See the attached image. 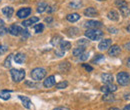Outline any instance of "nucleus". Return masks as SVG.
I'll list each match as a JSON object with an SVG mask.
<instances>
[{
  "instance_id": "nucleus-34",
  "label": "nucleus",
  "mask_w": 130,
  "mask_h": 110,
  "mask_svg": "<svg viewBox=\"0 0 130 110\" xmlns=\"http://www.w3.org/2000/svg\"><path fill=\"white\" fill-rule=\"evenodd\" d=\"M115 4L118 6V7H122V6H125V5H128L127 2L125 0H116Z\"/></svg>"
},
{
  "instance_id": "nucleus-28",
  "label": "nucleus",
  "mask_w": 130,
  "mask_h": 110,
  "mask_svg": "<svg viewBox=\"0 0 130 110\" xmlns=\"http://www.w3.org/2000/svg\"><path fill=\"white\" fill-rule=\"evenodd\" d=\"M119 9H120L121 14L124 16V17H126V16L128 15V12H129V10H128V5H125V6L119 7Z\"/></svg>"
},
{
  "instance_id": "nucleus-27",
  "label": "nucleus",
  "mask_w": 130,
  "mask_h": 110,
  "mask_svg": "<svg viewBox=\"0 0 130 110\" xmlns=\"http://www.w3.org/2000/svg\"><path fill=\"white\" fill-rule=\"evenodd\" d=\"M70 69V64L68 62H62L60 64V70L63 72H67Z\"/></svg>"
},
{
  "instance_id": "nucleus-48",
  "label": "nucleus",
  "mask_w": 130,
  "mask_h": 110,
  "mask_svg": "<svg viewBox=\"0 0 130 110\" xmlns=\"http://www.w3.org/2000/svg\"><path fill=\"white\" fill-rule=\"evenodd\" d=\"M4 24H5V23H4V21H3L2 19H0V27H3V26H4Z\"/></svg>"
},
{
  "instance_id": "nucleus-9",
  "label": "nucleus",
  "mask_w": 130,
  "mask_h": 110,
  "mask_svg": "<svg viewBox=\"0 0 130 110\" xmlns=\"http://www.w3.org/2000/svg\"><path fill=\"white\" fill-rule=\"evenodd\" d=\"M111 43H112L111 39H104V40H102V41L99 43L98 48H99V50H101V51L107 50L108 48L111 46Z\"/></svg>"
},
{
  "instance_id": "nucleus-13",
  "label": "nucleus",
  "mask_w": 130,
  "mask_h": 110,
  "mask_svg": "<svg viewBox=\"0 0 130 110\" xmlns=\"http://www.w3.org/2000/svg\"><path fill=\"white\" fill-rule=\"evenodd\" d=\"M98 14V11L93 7H88L84 10V15L87 17H95Z\"/></svg>"
},
{
  "instance_id": "nucleus-25",
  "label": "nucleus",
  "mask_w": 130,
  "mask_h": 110,
  "mask_svg": "<svg viewBox=\"0 0 130 110\" xmlns=\"http://www.w3.org/2000/svg\"><path fill=\"white\" fill-rule=\"evenodd\" d=\"M84 50H85V47H82V46H79V47L75 48V49L73 50V55L79 57L82 53L84 52Z\"/></svg>"
},
{
  "instance_id": "nucleus-52",
  "label": "nucleus",
  "mask_w": 130,
  "mask_h": 110,
  "mask_svg": "<svg viewBox=\"0 0 130 110\" xmlns=\"http://www.w3.org/2000/svg\"><path fill=\"white\" fill-rule=\"evenodd\" d=\"M127 31H128V32L130 33V25L128 26V27H127Z\"/></svg>"
},
{
  "instance_id": "nucleus-1",
  "label": "nucleus",
  "mask_w": 130,
  "mask_h": 110,
  "mask_svg": "<svg viewBox=\"0 0 130 110\" xmlns=\"http://www.w3.org/2000/svg\"><path fill=\"white\" fill-rule=\"evenodd\" d=\"M85 36L90 40H99L103 37V32L99 29H88L85 31Z\"/></svg>"
},
{
  "instance_id": "nucleus-45",
  "label": "nucleus",
  "mask_w": 130,
  "mask_h": 110,
  "mask_svg": "<svg viewBox=\"0 0 130 110\" xmlns=\"http://www.w3.org/2000/svg\"><path fill=\"white\" fill-rule=\"evenodd\" d=\"M124 48H125L126 50H130V42H128V43H126V44L124 45Z\"/></svg>"
},
{
  "instance_id": "nucleus-46",
  "label": "nucleus",
  "mask_w": 130,
  "mask_h": 110,
  "mask_svg": "<svg viewBox=\"0 0 130 110\" xmlns=\"http://www.w3.org/2000/svg\"><path fill=\"white\" fill-rule=\"evenodd\" d=\"M52 17H47V18H45V22H48V23H50V22H52Z\"/></svg>"
},
{
  "instance_id": "nucleus-39",
  "label": "nucleus",
  "mask_w": 130,
  "mask_h": 110,
  "mask_svg": "<svg viewBox=\"0 0 130 110\" xmlns=\"http://www.w3.org/2000/svg\"><path fill=\"white\" fill-rule=\"evenodd\" d=\"M6 32H7V29L5 28V26H3V27H0V35H4Z\"/></svg>"
},
{
  "instance_id": "nucleus-37",
  "label": "nucleus",
  "mask_w": 130,
  "mask_h": 110,
  "mask_svg": "<svg viewBox=\"0 0 130 110\" xmlns=\"http://www.w3.org/2000/svg\"><path fill=\"white\" fill-rule=\"evenodd\" d=\"M103 59H104V56H103V55H97V57H95L92 62H98V61L103 60Z\"/></svg>"
},
{
  "instance_id": "nucleus-35",
  "label": "nucleus",
  "mask_w": 130,
  "mask_h": 110,
  "mask_svg": "<svg viewBox=\"0 0 130 110\" xmlns=\"http://www.w3.org/2000/svg\"><path fill=\"white\" fill-rule=\"evenodd\" d=\"M88 57H89V53H85V52H83L81 55L79 56V60H81V61H85V60H87V59H88Z\"/></svg>"
},
{
  "instance_id": "nucleus-42",
  "label": "nucleus",
  "mask_w": 130,
  "mask_h": 110,
  "mask_svg": "<svg viewBox=\"0 0 130 110\" xmlns=\"http://www.w3.org/2000/svg\"><path fill=\"white\" fill-rule=\"evenodd\" d=\"M26 84H27V85H29V86H31V87H37V85H36L35 83L30 82V81H26Z\"/></svg>"
},
{
  "instance_id": "nucleus-15",
  "label": "nucleus",
  "mask_w": 130,
  "mask_h": 110,
  "mask_svg": "<svg viewBox=\"0 0 130 110\" xmlns=\"http://www.w3.org/2000/svg\"><path fill=\"white\" fill-rule=\"evenodd\" d=\"M101 79H102V81H103L105 84L112 83V82H113V75L110 74V73H104V74L101 75Z\"/></svg>"
},
{
  "instance_id": "nucleus-6",
  "label": "nucleus",
  "mask_w": 130,
  "mask_h": 110,
  "mask_svg": "<svg viewBox=\"0 0 130 110\" xmlns=\"http://www.w3.org/2000/svg\"><path fill=\"white\" fill-rule=\"evenodd\" d=\"M85 27H87L88 29H98L102 26V23L100 21H95V20H89L84 24Z\"/></svg>"
},
{
  "instance_id": "nucleus-19",
  "label": "nucleus",
  "mask_w": 130,
  "mask_h": 110,
  "mask_svg": "<svg viewBox=\"0 0 130 110\" xmlns=\"http://www.w3.org/2000/svg\"><path fill=\"white\" fill-rule=\"evenodd\" d=\"M59 46H60V50H62V51H64L65 52V51H67V50H69V49L71 48V43L68 42V41L62 40V41L60 42Z\"/></svg>"
},
{
  "instance_id": "nucleus-26",
  "label": "nucleus",
  "mask_w": 130,
  "mask_h": 110,
  "mask_svg": "<svg viewBox=\"0 0 130 110\" xmlns=\"http://www.w3.org/2000/svg\"><path fill=\"white\" fill-rule=\"evenodd\" d=\"M69 6L73 9H79L82 6L81 1H73V2H70L69 3Z\"/></svg>"
},
{
  "instance_id": "nucleus-47",
  "label": "nucleus",
  "mask_w": 130,
  "mask_h": 110,
  "mask_svg": "<svg viewBox=\"0 0 130 110\" xmlns=\"http://www.w3.org/2000/svg\"><path fill=\"white\" fill-rule=\"evenodd\" d=\"M124 99H130V93H128V94H125L124 95Z\"/></svg>"
},
{
  "instance_id": "nucleus-43",
  "label": "nucleus",
  "mask_w": 130,
  "mask_h": 110,
  "mask_svg": "<svg viewBox=\"0 0 130 110\" xmlns=\"http://www.w3.org/2000/svg\"><path fill=\"white\" fill-rule=\"evenodd\" d=\"M56 55L57 56H59V57H61V56H63L64 55V51H56Z\"/></svg>"
},
{
  "instance_id": "nucleus-12",
  "label": "nucleus",
  "mask_w": 130,
  "mask_h": 110,
  "mask_svg": "<svg viewBox=\"0 0 130 110\" xmlns=\"http://www.w3.org/2000/svg\"><path fill=\"white\" fill-rule=\"evenodd\" d=\"M19 97V99L22 101V103H23V106L25 107V108H27V109H30L31 108V100L28 98V97H26V96H22V95H19L18 96Z\"/></svg>"
},
{
  "instance_id": "nucleus-54",
  "label": "nucleus",
  "mask_w": 130,
  "mask_h": 110,
  "mask_svg": "<svg viewBox=\"0 0 130 110\" xmlns=\"http://www.w3.org/2000/svg\"><path fill=\"white\" fill-rule=\"evenodd\" d=\"M1 1H2V0H0V3H1Z\"/></svg>"
},
{
  "instance_id": "nucleus-24",
  "label": "nucleus",
  "mask_w": 130,
  "mask_h": 110,
  "mask_svg": "<svg viewBox=\"0 0 130 110\" xmlns=\"http://www.w3.org/2000/svg\"><path fill=\"white\" fill-rule=\"evenodd\" d=\"M0 98L3 99V100H8V99H10V91H7V90L0 91Z\"/></svg>"
},
{
  "instance_id": "nucleus-2",
  "label": "nucleus",
  "mask_w": 130,
  "mask_h": 110,
  "mask_svg": "<svg viewBox=\"0 0 130 110\" xmlns=\"http://www.w3.org/2000/svg\"><path fill=\"white\" fill-rule=\"evenodd\" d=\"M45 76H46V70L42 67H37L31 71V77L35 81L42 80Z\"/></svg>"
},
{
  "instance_id": "nucleus-32",
  "label": "nucleus",
  "mask_w": 130,
  "mask_h": 110,
  "mask_svg": "<svg viewBox=\"0 0 130 110\" xmlns=\"http://www.w3.org/2000/svg\"><path fill=\"white\" fill-rule=\"evenodd\" d=\"M77 43H78V45H80V46H82V47H86V46L89 44V41L86 40V39H80Z\"/></svg>"
},
{
  "instance_id": "nucleus-22",
  "label": "nucleus",
  "mask_w": 130,
  "mask_h": 110,
  "mask_svg": "<svg viewBox=\"0 0 130 110\" xmlns=\"http://www.w3.org/2000/svg\"><path fill=\"white\" fill-rule=\"evenodd\" d=\"M102 100L103 101H106V102H112V101L115 100V96L112 93H106V94L103 95Z\"/></svg>"
},
{
  "instance_id": "nucleus-51",
  "label": "nucleus",
  "mask_w": 130,
  "mask_h": 110,
  "mask_svg": "<svg viewBox=\"0 0 130 110\" xmlns=\"http://www.w3.org/2000/svg\"><path fill=\"white\" fill-rule=\"evenodd\" d=\"M109 110H119V109L116 108V107H112V108H109Z\"/></svg>"
},
{
  "instance_id": "nucleus-16",
  "label": "nucleus",
  "mask_w": 130,
  "mask_h": 110,
  "mask_svg": "<svg viewBox=\"0 0 130 110\" xmlns=\"http://www.w3.org/2000/svg\"><path fill=\"white\" fill-rule=\"evenodd\" d=\"M2 12H3V14L6 16V17H11L12 14L14 13V9L12 8V7H10V6H5L3 9H2Z\"/></svg>"
},
{
  "instance_id": "nucleus-29",
  "label": "nucleus",
  "mask_w": 130,
  "mask_h": 110,
  "mask_svg": "<svg viewBox=\"0 0 130 110\" xmlns=\"http://www.w3.org/2000/svg\"><path fill=\"white\" fill-rule=\"evenodd\" d=\"M68 86V82L67 81H62V82H59L56 84V88L57 89H64Z\"/></svg>"
},
{
  "instance_id": "nucleus-14",
  "label": "nucleus",
  "mask_w": 130,
  "mask_h": 110,
  "mask_svg": "<svg viewBox=\"0 0 130 110\" xmlns=\"http://www.w3.org/2000/svg\"><path fill=\"white\" fill-rule=\"evenodd\" d=\"M38 21H39V18H38V17H32V18H30V19L24 20V21L22 22V25H23L24 27H29V26H31L32 24L38 22Z\"/></svg>"
},
{
  "instance_id": "nucleus-20",
  "label": "nucleus",
  "mask_w": 130,
  "mask_h": 110,
  "mask_svg": "<svg viewBox=\"0 0 130 110\" xmlns=\"http://www.w3.org/2000/svg\"><path fill=\"white\" fill-rule=\"evenodd\" d=\"M47 7H48L47 3H45V2H40V3L37 5V12H38V13H42V12H44V11L46 10Z\"/></svg>"
},
{
  "instance_id": "nucleus-4",
  "label": "nucleus",
  "mask_w": 130,
  "mask_h": 110,
  "mask_svg": "<svg viewBox=\"0 0 130 110\" xmlns=\"http://www.w3.org/2000/svg\"><path fill=\"white\" fill-rule=\"evenodd\" d=\"M117 82L122 85V86H126L128 85L130 82V76L127 72H119L117 74Z\"/></svg>"
},
{
  "instance_id": "nucleus-8",
  "label": "nucleus",
  "mask_w": 130,
  "mask_h": 110,
  "mask_svg": "<svg viewBox=\"0 0 130 110\" xmlns=\"http://www.w3.org/2000/svg\"><path fill=\"white\" fill-rule=\"evenodd\" d=\"M30 13H31V8L25 7V8H21L20 10H18L17 16H18L19 18H26L27 16L30 15Z\"/></svg>"
},
{
  "instance_id": "nucleus-31",
  "label": "nucleus",
  "mask_w": 130,
  "mask_h": 110,
  "mask_svg": "<svg viewBox=\"0 0 130 110\" xmlns=\"http://www.w3.org/2000/svg\"><path fill=\"white\" fill-rule=\"evenodd\" d=\"M12 56H13V54H10V55L5 59V61H4V66H5V67H10V66H11V59H12Z\"/></svg>"
},
{
  "instance_id": "nucleus-23",
  "label": "nucleus",
  "mask_w": 130,
  "mask_h": 110,
  "mask_svg": "<svg viewBox=\"0 0 130 110\" xmlns=\"http://www.w3.org/2000/svg\"><path fill=\"white\" fill-rule=\"evenodd\" d=\"M61 41H62V38H61L59 35H56V36H54V37L51 39V44H52L53 46H57V45L60 44Z\"/></svg>"
},
{
  "instance_id": "nucleus-10",
  "label": "nucleus",
  "mask_w": 130,
  "mask_h": 110,
  "mask_svg": "<svg viewBox=\"0 0 130 110\" xmlns=\"http://www.w3.org/2000/svg\"><path fill=\"white\" fill-rule=\"evenodd\" d=\"M55 84H56V80H55V77H54L53 75L47 77V78L44 80V82H43V85H44L46 88H50V87L54 86Z\"/></svg>"
},
{
  "instance_id": "nucleus-33",
  "label": "nucleus",
  "mask_w": 130,
  "mask_h": 110,
  "mask_svg": "<svg viewBox=\"0 0 130 110\" xmlns=\"http://www.w3.org/2000/svg\"><path fill=\"white\" fill-rule=\"evenodd\" d=\"M20 35H21V38H22V39H26V38H28V37L30 36V33L28 32V30L24 29V30H22Z\"/></svg>"
},
{
  "instance_id": "nucleus-11",
  "label": "nucleus",
  "mask_w": 130,
  "mask_h": 110,
  "mask_svg": "<svg viewBox=\"0 0 130 110\" xmlns=\"http://www.w3.org/2000/svg\"><path fill=\"white\" fill-rule=\"evenodd\" d=\"M120 52H121V48L118 45H112L111 47H109V50H108V54L110 56H117L120 54Z\"/></svg>"
},
{
  "instance_id": "nucleus-36",
  "label": "nucleus",
  "mask_w": 130,
  "mask_h": 110,
  "mask_svg": "<svg viewBox=\"0 0 130 110\" xmlns=\"http://www.w3.org/2000/svg\"><path fill=\"white\" fill-rule=\"evenodd\" d=\"M7 50H8V47L6 45H0V55L4 54Z\"/></svg>"
},
{
  "instance_id": "nucleus-17",
  "label": "nucleus",
  "mask_w": 130,
  "mask_h": 110,
  "mask_svg": "<svg viewBox=\"0 0 130 110\" xmlns=\"http://www.w3.org/2000/svg\"><path fill=\"white\" fill-rule=\"evenodd\" d=\"M25 59H26V57H25V55H24L23 53H17L16 55L14 56V61H15L17 64H22V63H24Z\"/></svg>"
},
{
  "instance_id": "nucleus-7",
  "label": "nucleus",
  "mask_w": 130,
  "mask_h": 110,
  "mask_svg": "<svg viewBox=\"0 0 130 110\" xmlns=\"http://www.w3.org/2000/svg\"><path fill=\"white\" fill-rule=\"evenodd\" d=\"M22 30H23V29H22L20 26L16 25V24H13V25L9 26V28L7 29V31L9 32L11 35H13V36H18V35H20Z\"/></svg>"
},
{
  "instance_id": "nucleus-38",
  "label": "nucleus",
  "mask_w": 130,
  "mask_h": 110,
  "mask_svg": "<svg viewBox=\"0 0 130 110\" xmlns=\"http://www.w3.org/2000/svg\"><path fill=\"white\" fill-rule=\"evenodd\" d=\"M47 8H48V9H47L48 13H52V12H54V11L56 10V7H55V6H48Z\"/></svg>"
},
{
  "instance_id": "nucleus-44",
  "label": "nucleus",
  "mask_w": 130,
  "mask_h": 110,
  "mask_svg": "<svg viewBox=\"0 0 130 110\" xmlns=\"http://www.w3.org/2000/svg\"><path fill=\"white\" fill-rule=\"evenodd\" d=\"M53 110H70L69 108H66V107H57V108H54Z\"/></svg>"
},
{
  "instance_id": "nucleus-50",
  "label": "nucleus",
  "mask_w": 130,
  "mask_h": 110,
  "mask_svg": "<svg viewBox=\"0 0 130 110\" xmlns=\"http://www.w3.org/2000/svg\"><path fill=\"white\" fill-rule=\"evenodd\" d=\"M124 110H130V104H128V105H126V106L124 107Z\"/></svg>"
},
{
  "instance_id": "nucleus-30",
  "label": "nucleus",
  "mask_w": 130,
  "mask_h": 110,
  "mask_svg": "<svg viewBox=\"0 0 130 110\" xmlns=\"http://www.w3.org/2000/svg\"><path fill=\"white\" fill-rule=\"evenodd\" d=\"M43 29H44V25L43 24H36L35 26H34V31L36 32V33H40V32L43 31Z\"/></svg>"
},
{
  "instance_id": "nucleus-18",
  "label": "nucleus",
  "mask_w": 130,
  "mask_h": 110,
  "mask_svg": "<svg viewBox=\"0 0 130 110\" xmlns=\"http://www.w3.org/2000/svg\"><path fill=\"white\" fill-rule=\"evenodd\" d=\"M80 15L78 13H72V14H68L66 16V19L69 21V22H76L77 20H79Z\"/></svg>"
},
{
  "instance_id": "nucleus-40",
  "label": "nucleus",
  "mask_w": 130,
  "mask_h": 110,
  "mask_svg": "<svg viewBox=\"0 0 130 110\" xmlns=\"http://www.w3.org/2000/svg\"><path fill=\"white\" fill-rule=\"evenodd\" d=\"M83 67H84L87 71H92V70H93V68H92L90 65H87V64H83Z\"/></svg>"
},
{
  "instance_id": "nucleus-3",
  "label": "nucleus",
  "mask_w": 130,
  "mask_h": 110,
  "mask_svg": "<svg viewBox=\"0 0 130 110\" xmlns=\"http://www.w3.org/2000/svg\"><path fill=\"white\" fill-rule=\"evenodd\" d=\"M11 76L14 82H20L25 77V71L23 69H11L10 70Z\"/></svg>"
},
{
  "instance_id": "nucleus-53",
  "label": "nucleus",
  "mask_w": 130,
  "mask_h": 110,
  "mask_svg": "<svg viewBox=\"0 0 130 110\" xmlns=\"http://www.w3.org/2000/svg\"><path fill=\"white\" fill-rule=\"evenodd\" d=\"M98 1H104V0H98Z\"/></svg>"
},
{
  "instance_id": "nucleus-49",
  "label": "nucleus",
  "mask_w": 130,
  "mask_h": 110,
  "mask_svg": "<svg viewBox=\"0 0 130 110\" xmlns=\"http://www.w3.org/2000/svg\"><path fill=\"white\" fill-rule=\"evenodd\" d=\"M126 65H127V67H129L130 68V57L127 59V62H126Z\"/></svg>"
},
{
  "instance_id": "nucleus-41",
  "label": "nucleus",
  "mask_w": 130,
  "mask_h": 110,
  "mask_svg": "<svg viewBox=\"0 0 130 110\" xmlns=\"http://www.w3.org/2000/svg\"><path fill=\"white\" fill-rule=\"evenodd\" d=\"M108 31L110 32V33H117L118 30H117L116 28H114V27H109V28H108Z\"/></svg>"
},
{
  "instance_id": "nucleus-21",
  "label": "nucleus",
  "mask_w": 130,
  "mask_h": 110,
  "mask_svg": "<svg viewBox=\"0 0 130 110\" xmlns=\"http://www.w3.org/2000/svg\"><path fill=\"white\" fill-rule=\"evenodd\" d=\"M108 18H109L110 20H112V21H117V20L119 19V14H118L115 10H111V11H109V13H108Z\"/></svg>"
},
{
  "instance_id": "nucleus-5",
  "label": "nucleus",
  "mask_w": 130,
  "mask_h": 110,
  "mask_svg": "<svg viewBox=\"0 0 130 110\" xmlns=\"http://www.w3.org/2000/svg\"><path fill=\"white\" fill-rule=\"evenodd\" d=\"M116 90H117V86L113 83H108L101 87V91L104 93H113Z\"/></svg>"
}]
</instances>
